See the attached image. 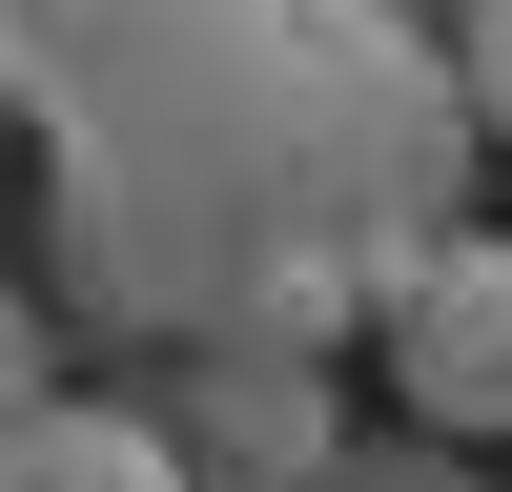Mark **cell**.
I'll return each instance as SVG.
<instances>
[{
	"instance_id": "6da1fadb",
	"label": "cell",
	"mask_w": 512,
	"mask_h": 492,
	"mask_svg": "<svg viewBox=\"0 0 512 492\" xmlns=\"http://www.w3.org/2000/svg\"><path fill=\"white\" fill-rule=\"evenodd\" d=\"M62 287L164 349H349L472 226V103L410 0H0Z\"/></svg>"
},
{
	"instance_id": "7a4b0ae2",
	"label": "cell",
	"mask_w": 512,
	"mask_h": 492,
	"mask_svg": "<svg viewBox=\"0 0 512 492\" xmlns=\"http://www.w3.org/2000/svg\"><path fill=\"white\" fill-rule=\"evenodd\" d=\"M369 369H390V410H410L431 451H492V431H512V226L410 246V287L369 308Z\"/></svg>"
},
{
	"instance_id": "3957f363",
	"label": "cell",
	"mask_w": 512,
	"mask_h": 492,
	"mask_svg": "<svg viewBox=\"0 0 512 492\" xmlns=\"http://www.w3.org/2000/svg\"><path fill=\"white\" fill-rule=\"evenodd\" d=\"M164 410V451H185V492H308L328 451V369L308 349H185V390H144Z\"/></svg>"
},
{
	"instance_id": "277c9868",
	"label": "cell",
	"mask_w": 512,
	"mask_h": 492,
	"mask_svg": "<svg viewBox=\"0 0 512 492\" xmlns=\"http://www.w3.org/2000/svg\"><path fill=\"white\" fill-rule=\"evenodd\" d=\"M0 492H185V451H164L144 390H41L0 431Z\"/></svg>"
},
{
	"instance_id": "5b68a950",
	"label": "cell",
	"mask_w": 512,
	"mask_h": 492,
	"mask_svg": "<svg viewBox=\"0 0 512 492\" xmlns=\"http://www.w3.org/2000/svg\"><path fill=\"white\" fill-rule=\"evenodd\" d=\"M451 103H472V144H512V0H451Z\"/></svg>"
},
{
	"instance_id": "8992f818",
	"label": "cell",
	"mask_w": 512,
	"mask_h": 492,
	"mask_svg": "<svg viewBox=\"0 0 512 492\" xmlns=\"http://www.w3.org/2000/svg\"><path fill=\"white\" fill-rule=\"evenodd\" d=\"M308 492H492V472H451V451H431V431H390V451H328V472H308Z\"/></svg>"
},
{
	"instance_id": "52a82bcc",
	"label": "cell",
	"mask_w": 512,
	"mask_h": 492,
	"mask_svg": "<svg viewBox=\"0 0 512 492\" xmlns=\"http://www.w3.org/2000/svg\"><path fill=\"white\" fill-rule=\"evenodd\" d=\"M41 390H62V369H41V308H21V287H0V431H21Z\"/></svg>"
}]
</instances>
